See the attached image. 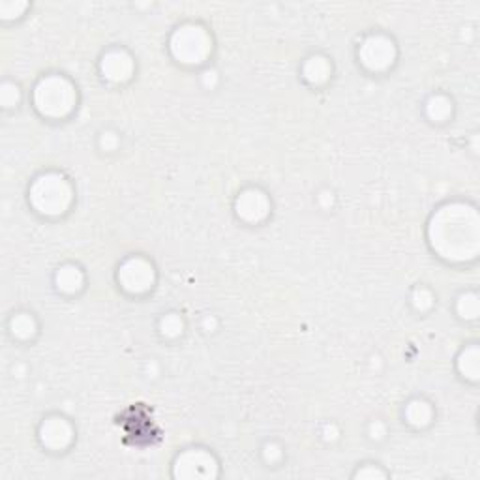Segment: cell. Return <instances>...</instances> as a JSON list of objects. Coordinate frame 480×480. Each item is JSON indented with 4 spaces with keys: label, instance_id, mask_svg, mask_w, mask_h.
<instances>
[{
    "label": "cell",
    "instance_id": "16",
    "mask_svg": "<svg viewBox=\"0 0 480 480\" xmlns=\"http://www.w3.org/2000/svg\"><path fill=\"white\" fill-rule=\"evenodd\" d=\"M426 111L430 119L441 122V120H445L448 114H450L452 106H450V101H448L445 96H434L432 100L428 101Z\"/></svg>",
    "mask_w": 480,
    "mask_h": 480
},
{
    "label": "cell",
    "instance_id": "4",
    "mask_svg": "<svg viewBox=\"0 0 480 480\" xmlns=\"http://www.w3.org/2000/svg\"><path fill=\"white\" fill-rule=\"evenodd\" d=\"M210 36L199 25H182L171 36V53L184 64H199L210 54Z\"/></svg>",
    "mask_w": 480,
    "mask_h": 480
},
{
    "label": "cell",
    "instance_id": "1",
    "mask_svg": "<svg viewBox=\"0 0 480 480\" xmlns=\"http://www.w3.org/2000/svg\"><path fill=\"white\" fill-rule=\"evenodd\" d=\"M479 214L466 203H448L434 214L428 237L435 252L448 261L473 259L480 248Z\"/></svg>",
    "mask_w": 480,
    "mask_h": 480
},
{
    "label": "cell",
    "instance_id": "14",
    "mask_svg": "<svg viewBox=\"0 0 480 480\" xmlns=\"http://www.w3.org/2000/svg\"><path fill=\"white\" fill-rule=\"evenodd\" d=\"M458 368H460L461 374L469 377V379H477L479 377V349H477V346L467 347L466 351L460 354Z\"/></svg>",
    "mask_w": 480,
    "mask_h": 480
},
{
    "label": "cell",
    "instance_id": "18",
    "mask_svg": "<svg viewBox=\"0 0 480 480\" xmlns=\"http://www.w3.org/2000/svg\"><path fill=\"white\" fill-rule=\"evenodd\" d=\"M182 327H184V323H182V319H180L177 314L166 315V317L160 321L161 334H166V336H169V338L179 336V334L182 332Z\"/></svg>",
    "mask_w": 480,
    "mask_h": 480
},
{
    "label": "cell",
    "instance_id": "19",
    "mask_svg": "<svg viewBox=\"0 0 480 480\" xmlns=\"http://www.w3.org/2000/svg\"><path fill=\"white\" fill-rule=\"evenodd\" d=\"M0 100H2V106L14 107L17 101H19V88L14 83H4L2 85V90H0Z\"/></svg>",
    "mask_w": 480,
    "mask_h": 480
},
{
    "label": "cell",
    "instance_id": "17",
    "mask_svg": "<svg viewBox=\"0 0 480 480\" xmlns=\"http://www.w3.org/2000/svg\"><path fill=\"white\" fill-rule=\"evenodd\" d=\"M458 314L466 319H474L479 315V299L474 293L461 294L458 300Z\"/></svg>",
    "mask_w": 480,
    "mask_h": 480
},
{
    "label": "cell",
    "instance_id": "23",
    "mask_svg": "<svg viewBox=\"0 0 480 480\" xmlns=\"http://www.w3.org/2000/svg\"><path fill=\"white\" fill-rule=\"evenodd\" d=\"M101 145L109 150V148H113L114 145H117V137H114V134H103V137H101Z\"/></svg>",
    "mask_w": 480,
    "mask_h": 480
},
{
    "label": "cell",
    "instance_id": "21",
    "mask_svg": "<svg viewBox=\"0 0 480 480\" xmlns=\"http://www.w3.org/2000/svg\"><path fill=\"white\" fill-rule=\"evenodd\" d=\"M385 473H381L379 469H374V467H364L362 471L357 473V479H383Z\"/></svg>",
    "mask_w": 480,
    "mask_h": 480
},
{
    "label": "cell",
    "instance_id": "3",
    "mask_svg": "<svg viewBox=\"0 0 480 480\" xmlns=\"http://www.w3.org/2000/svg\"><path fill=\"white\" fill-rule=\"evenodd\" d=\"M30 205L46 216H59L72 205V186L62 174L46 173L30 186Z\"/></svg>",
    "mask_w": 480,
    "mask_h": 480
},
{
    "label": "cell",
    "instance_id": "15",
    "mask_svg": "<svg viewBox=\"0 0 480 480\" xmlns=\"http://www.w3.org/2000/svg\"><path fill=\"white\" fill-rule=\"evenodd\" d=\"M10 328H12L14 336H17L21 340H27L36 332V323L28 314H17L14 319L10 321Z\"/></svg>",
    "mask_w": 480,
    "mask_h": 480
},
{
    "label": "cell",
    "instance_id": "5",
    "mask_svg": "<svg viewBox=\"0 0 480 480\" xmlns=\"http://www.w3.org/2000/svg\"><path fill=\"white\" fill-rule=\"evenodd\" d=\"M173 474L177 479H214L218 474V461L203 448H190L174 461Z\"/></svg>",
    "mask_w": 480,
    "mask_h": 480
},
{
    "label": "cell",
    "instance_id": "22",
    "mask_svg": "<svg viewBox=\"0 0 480 480\" xmlns=\"http://www.w3.org/2000/svg\"><path fill=\"white\" fill-rule=\"evenodd\" d=\"M280 456H281L280 447H276L274 443H270V445H267V447H265V458H267L268 461L280 460Z\"/></svg>",
    "mask_w": 480,
    "mask_h": 480
},
{
    "label": "cell",
    "instance_id": "11",
    "mask_svg": "<svg viewBox=\"0 0 480 480\" xmlns=\"http://www.w3.org/2000/svg\"><path fill=\"white\" fill-rule=\"evenodd\" d=\"M57 286L64 293H75L83 286V272L77 267L66 265L57 272Z\"/></svg>",
    "mask_w": 480,
    "mask_h": 480
},
{
    "label": "cell",
    "instance_id": "7",
    "mask_svg": "<svg viewBox=\"0 0 480 480\" xmlns=\"http://www.w3.org/2000/svg\"><path fill=\"white\" fill-rule=\"evenodd\" d=\"M396 57V49L394 43L385 36H370L362 41V46L359 49L360 62L368 68V70H385L394 62Z\"/></svg>",
    "mask_w": 480,
    "mask_h": 480
},
{
    "label": "cell",
    "instance_id": "12",
    "mask_svg": "<svg viewBox=\"0 0 480 480\" xmlns=\"http://www.w3.org/2000/svg\"><path fill=\"white\" fill-rule=\"evenodd\" d=\"M302 72H304L306 81L314 83V85H319V83L328 79V75H330V64H328V60L323 59V57H312V59L304 64Z\"/></svg>",
    "mask_w": 480,
    "mask_h": 480
},
{
    "label": "cell",
    "instance_id": "6",
    "mask_svg": "<svg viewBox=\"0 0 480 480\" xmlns=\"http://www.w3.org/2000/svg\"><path fill=\"white\" fill-rule=\"evenodd\" d=\"M119 281L130 293H145L154 283V267L143 257H130L120 265Z\"/></svg>",
    "mask_w": 480,
    "mask_h": 480
},
{
    "label": "cell",
    "instance_id": "13",
    "mask_svg": "<svg viewBox=\"0 0 480 480\" xmlns=\"http://www.w3.org/2000/svg\"><path fill=\"white\" fill-rule=\"evenodd\" d=\"M406 417L413 426H426L432 419V407L426 401L414 400L406 407Z\"/></svg>",
    "mask_w": 480,
    "mask_h": 480
},
{
    "label": "cell",
    "instance_id": "9",
    "mask_svg": "<svg viewBox=\"0 0 480 480\" xmlns=\"http://www.w3.org/2000/svg\"><path fill=\"white\" fill-rule=\"evenodd\" d=\"M74 435V430L70 422L60 417H51L40 426V439L47 448L51 450H62L70 445Z\"/></svg>",
    "mask_w": 480,
    "mask_h": 480
},
{
    "label": "cell",
    "instance_id": "10",
    "mask_svg": "<svg viewBox=\"0 0 480 480\" xmlns=\"http://www.w3.org/2000/svg\"><path fill=\"white\" fill-rule=\"evenodd\" d=\"M132 72H134V62L126 51L113 49L101 59V74L106 79L113 81V83H122V81L130 79Z\"/></svg>",
    "mask_w": 480,
    "mask_h": 480
},
{
    "label": "cell",
    "instance_id": "20",
    "mask_svg": "<svg viewBox=\"0 0 480 480\" xmlns=\"http://www.w3.org/2000/svg\"><path fill=\"white\" fill-rule=\"evenodd\" d=\"M432 302H434V299H432V294H430V291L428 289H417L413 294V304L419 310H428V308L432 306Z\"/></svg>",
    "mask_w": 480,
    "mask_h": 480
},
{
    "label": "cell",
    "instance_id": "2",
    "mask_svg": "<svg viewBox=\"0 0 480 480\" xmlns=\"http://www.w3.org/2000/svg\"><path fill=\"white\" fill-rule=\"evenodd\" d=\"M77 94L74 85L62 75H47L34 88V106L51 119L66 117L75 106Z\"/></svg>",
    "mask_w": 480,
    "mask_h": 480
},
{
    "label": "cell",
    "instance_id": "8",
    "mask_svg": "<svg viewBox=\"0 0 480 480\" xmlns=\"http://www.w3.org/2000/svg\"><path fill=\"white\" fill-rule=\"evenodd\" d=\"M237 214L244 221H261L270 210L267 195L259 190H246L239 195L237 199Z\"/></svg>",
    "mask_w": 480,
    "mask_h": 480
}]
</instances>
